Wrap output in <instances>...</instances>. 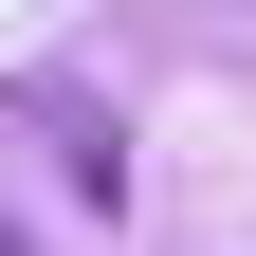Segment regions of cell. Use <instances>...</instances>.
<instances>
[{
  "mask_svg": "<svg viewBox=\"0 0 256 256\" xmlns=\"http://www.w3.org/2000/svg\"><path fill=\"white\" fill-rule=\"evenodd\" d=\"M0 256H18V238H0Z\"/></svg>",
  "mask_w": 256,
  "mask_h": 256,
  "instance_id": "obj_2",
  "label": "cell"
},
{
  "mask_svg": "<svg viewBox=\"0 0 256 256\" xmlns=\"http://www.w3.org/2000/svg\"><path fill=\"white\" fill-rule=\"evenodd\" d=\"M37 110H55V146H74V183L110 202V110H92V74H37Z\"/></svg>",
  "mask_w": 256,
  "mask_h": 256,
  "instance_id": "obj_1",
  "label": "cell"
}]
</instances>
